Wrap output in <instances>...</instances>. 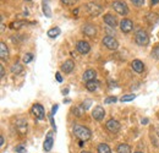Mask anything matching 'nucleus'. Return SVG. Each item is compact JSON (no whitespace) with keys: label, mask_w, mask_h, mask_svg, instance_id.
<instances>
[{"label":"nucleus","mask_w":159,"mask_h":153,"mask_svg":"<svg viewBox=\"0 0 159 153\" xmlns=\"http://www.w3.org/2000/svg\"><path fill=\"white\" fill-rule=\"evenodd\" d=\"M74 134H75V136H76L77 138H80L81 141H87V140H89L91 136H92L91 130H89L88 128H86V126H82V125H75V128H74Z\"/></svg>","instance_id":"f257e3e1"},{"label":"nucleus","mask_w":159,"mask_h":153,"mask_svg":"<svg viewBox=\"0 0 159 153\" xmlns=\"http://www.w3.org/2000/svg\"><path fill=\"white\" fill-rule=\"evenodd\" d=\"M135 40H136V43L139 45H141V47L148 45V43H149L148 33L146 31H143V30H139V31L136 32V35H135Z\"/></svg>","instance_id":"f03ea898"},{"label":"nucleus","mask_w":159,"mask_h":153,"mask_svg":"<svg viewBox=\"0 0 159 153\" xmlns=\"http://www.w3.org/2000/svg\"><path fill=\"white\" fill-rule=\"evenodd\" d=\"M113 9L120 15H127L129 14V7L124 1H119V0L114 1L113 2Z\"/></svg>","instance_id":"7ed1b4c3"},{"label":"nucleus","mask_w":159,"mask_h":153,"mask_svg":"<svg viewBox=\"0 0 159 153\" xmlns=\"http://www.w3.org/2000/svg\"><path fill=\"white\" fill-rule=\"evenodd\" d=\"M103 44H104L108 49H110V50H116V49L119 48L118 40L114 38V37H110V36H107V37L103 38Z\"/></svg>","instance_id":"20e7f679"},{"label":"nucleus","mask_w":159,"mask_h":153,"mask_svg":"<svg viewBox=\"0 0 159 153\" xmlns=\"http://www.w3.org/2000/svg\"><path fill=\"white\" fill-rule=\"evenodd\" d=\"M86 10H87V12H88L91 16H93V17L98 16L100 12H102V7H100L99 5H97V4H93V2L87 4V5H86Z\"/></svg>","instance_id":"39448f33"},{"label":"nucleus","mask_w":159,"mask_h":153,"mask_svg":"<svg viewBox=\"0 0 159 153\" xmlns=\"http://www.w3.org/2000/svg\"><path fill=\"white\" fill-rule=\"evenodd\" d=\"M105 126H107V129H108L110 132H113V134H116L120 130V123L118 120H115V119L108 120L107 124H105Z\"/></svg>","instance_id":"423d86ee"},{"label":"nucleus","mask_w":159,"mask_h":153,"mask_svg":"<svg viewBox=\"0 0 159 153\" xmlns=\"http://www.w3.org/2000/svg\"><path fill=\"white\" fill-rule=\"evenodd\" d=\"M32 114L34 115L37 119H44V116H45V110H44V108H43V105H40V104H34L33 107H32Z\"/></svg>","instance_id":"0eeeda50"},{"label":"nucleus","mask_w":159,"mask_h":153,"mask_svg":"<svg viewBox=\"0 0 159 153\" xmlns=\"http://www.w3.org/2000/svg\"><path fill=\"white\" fill-rule=\"evenodd\" d=\"M120 28H121V31H122L124 33H129V32L132 31V28H134V23H132L131 20L124 19L121 22H120Z\"/></svg>","instance_id":"6e6552de"},{"label":"nucleus","mask_w":159,"mask_h":153,"mask_svg":"<svg viewBox=\"0 0 159 153\" xmlns=\"http://www.w3.org/2000/svg\"><path fill=\"white\" fill-rule=\"evenodd\" d=\"M82 31H83V33H84L86 36H88V37H94V36L97 35V28H96V26L92 25V23L84 25L83 28H82Z\"/></svg>","instance_id":"1a4fd4ad"},{"label":"nucleus","mask_w":159,"mask_h":153,"mask_svg":"<svg viewBox=\"0 0 159 153\" xmlns=\"http://www.w3.org/2000/svg\"><path fill=\"white\" fill-rule=\"evenodd\" d=\"M15 128L17 130V132L20 135H25L27 132V121L23 120V119H20L15 123Z\"/></svg>","instance_id":"9d476101"},{"label":"nucleus","mask_w":159,"mask_h":153,"mask_svg":"<svg viewBox=\"0 0 159 153\" xmlns=\"http://www.w3.org/2000/svg\"><path fill=\"white\" fill-rule=\"evenodd\" d=\"M92 116H93V119L94 120H103L104 119V116H105V110H104V108H102V107H96L94 109H93V112H92Z\"/></svg>","instance_id":"9b49d317"},{"label":"nucleus","mask_w":159,"mask_h":153,"mask_svg":"<svg viewBox=\"0 0 159 153\" xmlns=\"http://www.w3.org/2000/svg\"><path fill=\"white\" fill-rule=\"evenodd\" d=\"M76 49L79 50V53H81V54H87V53H89L91 47H89V44H88L87 42H84V40H80V42H77Z\"/></svg>","instance_id":"f8f14e48"},{"label":"nucleus","mask_w":159,"mask_h":153,"mask_svg":"<svg viewBox=\"0 0 159 153\" xmlns=\"http://www.w3.org/2000/svg\"><path fill=\"white\" fill-rule=\"evenodd\" d=\"M53 143H54V140H53V132L50 131V132H48L47 135V138H45V141H44V151H47V152H49L50 150H52V147H53Z\"/></svg>","instance_id":"ddd939ff"},{"label":"nucleus","mask_w":159,"mask_h":153,"mask_svg":"<svg viewBox=\"0 0 159 153\" xmlns=\"http://www.w3.org/2000/svg\"><path fill=\"white\" fill-rule=\"evenodd\" d=\"M75 67V63L72 60H66L62 65H61V71H64L65 74H70Z\"/></svg>","instance_id":"4468645a"},{"label":"nucleus","mask_w":159,"mask_h":153,"mask_svg":"<svg viewBox=\"0 0 159 153\" xmlns=\"http://www.w3.org/2000/svg\"><path fill=\"white\" fill-rule=\"evenodd\" d=\"M104 22H105L108 26L113 27V28H115V27L118 26V21H116V19H115L113 15H110V14L104 15Z\"/></svg>","instance_id":"2eb2a0df"},{"label":"nucleus","mask_w":159,"mask_h":153,"mask_svg":"<svg viewBox=\"0 0 159 153\" xmlns=\"http://www.w3.org/2000/svg\"><path fill=\"white\" fill-rule=\"evenodd\" d=\"M131 67L134 69V71H136V72H143V70H144V64L141 61V60H134L132 63H131Z\"/></svg>","instance_id":"dca6fc26"},{"label":"nucleus","mask_w":159,"mask_h":153,"mask_svg":"<svg viewBox=\"0 0 159 153\" xmlns=\"http://www.w3.org/2000/svg\"><path fill=\"white\" fill-rule=\"evenodd\" d=\"M0 58H1V60H7V58H9V50L4 42L0 43Z\"/></svg>","instance_id":"f3484780"},{"label":"nucleus","mask_w":159,"mask_h":153,"mask_svg":"<svg viewBox=\"0 0 159 153\" xmlns=\"http://www.w3.org/2000/svg\"><path fill=\"white\" fill-rule=\"evenodd\" d=\"M96 77H97V72H96L94 70H87V71H84V74H83V80L87 81V82L96 80Z\"/></svg>","instance_id":"a211bd4d"},{"label":"nucleus","mask_w":159,"mask_h":153,"mask_svg":"<svg viewBox=\"0 0 159 153\" xmlns=\"http://www.w3.org/2000/svg\"><path fill=\"white\" fill-rule=\"evenodd\" d=\"M98 86H99V82H98L97 80L88 81V82H87V85H86V87H87V90H88L89 92H94V91L98 88Z\"/></svg>","instance_id":"6ab92c4d"},{"label":"nucleus","mask_w":159,"mask_h":153,"mask_svg":"<svg viewBox=\"0 0 159 153\" xmlns=\"http://www.w3.org/2000/svg\"><path fill=\"white\" fill-rule=\"evenodd\" d=\"M22 71H23V66L21 65L20 63H16V64H14V65L11 66V72H12L14 75H20Z\"/></svg>","instance_id":"aec40b11"},{"label":"nucleus","mask_w":159,"mask_h":153,"mask_svg":"<svg viewBox=\"0 0 159 153\" xmlns=\"http://www.w3.org/2000/svg\"><path fill=\"white\" fill-rule=\"evenodd\" d=\"M116 151H118V153H131V148L126 143H120L118 148H116Z\"/></svg>","instance_id":"412c9836"},{"label":"nucleus","mask_w":159,"mask_h":153,"mask_svg":"<svg viewBox=\"0 0 159 153\" xmlns=\"http://www.w3.org/2000/svg\"><path fill=\"white\" fill-rule=\"evenodd\" d=\"M47 35H48V37H50V38H57L60 35V28L59 27H53V28H50V30L48 31Z\"/></svg>","instance_id":"4be33fe9"},{"label":"nucleus","mask_w":159,"mask_h":153,"mask_svg":"<svg viewBox=\"0 0 159 153\" xmlns=\"http://www.w3.org/2000/svg\"><path fill=\"white\" fill-rule=\"evenodd\" d=\"M43 12L45 14L47 17H52V11H50V7H49L47 0H43Z\"/></svg>","instance_id":"5701e85b"},{"label":"nucleus","mask_w":159,"mask_h":153,"mask_svg":"<svg viewBox=\"0 0 159 153\" xmlns=\"http://www.w3.org/2000/svg\"><path fill=\"white\" fill-rule=\"evenodd\" d=\"M98 153H111V150L107 143H100L98 146Z\"/></svg>","instance_id":"b1692460"},{"label":"nucleus","mask_w":159,"mask_h":153,"mask_svg":"<svg viewBox=\"0 0 159 153\" xmlns=\"http://www.w3.org/2000/svg\"><path fill=\"white\" fill-rule=\"evenodd\" d=\"M147 20H148V22H149L151 25H154V23L158 21V15H157V14H149V15L147 16Z\"/></svg>","instance_id":"393cba45"},{"label":"nucleus","mask_w":159,"mask_h":153,"mask_svg":"<svg viewBox=\"0 0 159 153\" xmlns=\"http://www.w3.org/2000/svg\"><path fill=\"white\" fill-rule=\"evenodd\" d=\"M136 98L135 95H127V96H124L121 98V102H130V100H134Z\"/></svg>","instance_id":"a878e982"},{"label":"nucleus","mask_w":159,"mask_h":153,"mask_svg":"<svg viewBox=\"0 0 159 153\" xmlns=\"http://www.w3.org/2000/svg\"><path fill=\"white\" fill-rule=\"evenodd\" d=\"M83 112H84V109H83L82 107H76V108L74 109V113H75L74 115H76V116H81V115L83 114Z\"/></svg>","instance_id":"bb28decb"},{"label":"nucleus","mask_w":159,"mask_h":153,"mask_svg":"<svg viewBox=\"0 0 159 153\" xmlns=\"http://www.w3.org/2000/svg\"><path fill=\"white\" fill-rule=\"evenodd\" d=\"M116 100H118L116 97H108V98H105L104 103H105V104H110V103H115Z\"/></svg>","instance_id":"cd10ccee"},{"label":"nucleus","mask_w":159,"mask_h":153,"mask_svg":"<svg viewBox=\"0 0 159 153\" xmlns=\"http://www.w3.org/2000/svg\"><path fill=\"white\" fill-rule=\"evenodd\" d=\"M32 59H33V55H32L31 53H28V54H26V55L23 57V63H25V64H28L30 61H32Z\"/></svg>","instance_id":"c85d7f7f"},{"label":"nucleus","mask_w":159,"mask_h":153,"mask_svg":"<svg viewBox=\"0 0 159 153\" xmlns=\"http://www.w3.org/2000/svg\"><path fill=\"white\" fill-rule=\"evenodd\" d=\"M152 57L154 59H159V45H157L153 50H152Z\"/></svg>","instance_id":"c756f323"},{"label":"nucleus","mask_w":159,"mask_h":153,"mask_svg":"<svg viewBox=\"0 0 159 153\" xmlns=\"http://www.w3.org/2000/svg\"><path fill=\"white\" fill-rule=\"evenodd\" d=\"M25 23H26L25 21H19V22H14V23L11 25V27H12V28H20L21 25H25Z\"/></svg>","instance_id":"7c9ffc66"},{"label":"nucleus","mask_w":159,"mask_h":153,"mask_svg":"<svg viewBox=\"0 0 159 153\" xmlns=\"http://www.w3.org/2000/svg\"><path fill=\"white\" fill-rule=\"evenodd\" d=\"M91 107V100H86V102H83L82 103V108L86 110V109H88Z\"/></svg>","instance_id":"2f4dec72"},{"label":"nucleus","mask_w":159,"mask_h":153,"mask_svg":"<svg viewBox=\"0 0 159 153\" xmlns=\"http://www.w3.org/2000/svg\"><path fill=\"white\" fill-rule=\"evenodd\" d=\"M136 6H142L143 5V2H144V0H131Z\"/></svg>","instance_id":"473e14b6"},{"label":"nucleus","mask_w":159,"mask_h":153,"mask_svg":"<svg viewBox=\"0 0 159 153\" xmlns=\"http://www.w3.org/2000/svg\"><path fill=\"white\" fill-rule=\"evenodd\" d=\"M64 4H66V5H74L77 0H61Z\"/></svg>","instance_id":"72a5a7b5"},{"label":"nucleus","mask_w":159,"mask_h":153,"mask_svg":"<svg viewBox=\"0 0 159 153\" xmlns=\"http://www.w3.org/2000/svg\"><path fill=\"white\" fill-rule=\"evenodd\" d=\"M16 152H19V153L25 152V147H23V146H17V147H16Z\"/></svg>","instance_id":"f704fd0d"},{"label":"nucleus","mask_w":159,"mask_h":153,"mask_svg":"<svg viewBox=\"0 0 159 153\" xmlns=\"http://www.w3.org/2000/svg\"><path fill=\"white\" fill-rule=\"evenodd\" d=\"M55 77H57V81H58V82H62V77H61V75H60L59 72L55 74Z\"/></svg>","instance_id":"c9c22d12"},{"label":"nucleus","mask_w":159,"mask_h":153,"mask_svg":"<svg viewBox=\"0 0 159 153\" xmlns=\"http://www.w3.org/2000/svg\"><path fill=\"white\" fill-rule=\"evenodd\" d=\"M57 110H58V104H55V105L52 108V114L54 115L55 113H57Z\"/></svg>","instance_id":"e433bc0d"},{"label":"nucleus","mask_w":159,"mask_h":153,"mask_svg":"<svg viewBox=\"0 0 159 153\" xmlns=\"http://www.w3.org/2000/svg\"><path fill=\"white\" fill-rule=\"evenodd\" d=\"M0 74H1V75H0L1 77L5 76V70H4V66H2V65L0 66Z\"/></svg>","instance_id":"4c0bfd02"},{"label":"nucleus","mask_w":159,"mask_h":153,"mask_svg":"<svg viewBox=\"0 0 159 153\" xmlns=\"http://www.w3.org/2000/svg\"><path fill=\"white\" fill-rule=\"evenodd\" d=\"M4 142H5V141H4V137H2V136H0V146H2V145H4Z\"/></svg>","instance_id":"58836bf2"},{"label":"nucleus","mask_w":159,"mask_h":153,"mask_svg":"<svg viewBox=\"0 0 159 153\" xmlns=\"http://www.w3.org/2000/svg\"><path fill=\"white\" fill-rule=\"evenodd\" d=\"M159 0H152V4H158Z\"/></svg>","instance_id":"ea45409f"},{"label":"nucleus","mask_w":159,"mask_h":153,"mask_svg":"<svg viewBox=\"0 0 159 153\" xmlns=\"http://www.w3.org/2000/svg\"><path fill=\"white\" fill-rule=\"evenodd\" d=\"M146 123H148V120H147V119H143V120H142V124H146Z\"/></svg>","instance_id":"a19ab883"},{"label":"nucleus","mask_w":159,"mask_h":153,"mask_svg":"<svg viewBox=\"0 0 159 153\" xmlns=\"http://www.w3.org/2000/svg\"><path fill=\"white\" fill-rule=\"evenodd\" d=\"M81 153H91V152H86V151H83V152H81Z\"/></svg>","instance_id":"79ce46f5"},{"label":"nucleus","mask_w":159,"mask_h":153,"mask_svg":"<svg viewBox=\"0 0 159 153\" xmlns=\"http://www.w3.org/2000/svg\"><path fill=\"white\" fill-rule=\"evenodd\" d=\"M135 153H142V152H135Z\"/></svg>","instance_id":"37998d69"},{"label":"nucleus","mask_w":159,"mask_h":153,"mask_svg":"<svg viewBox=\"0 0 159 153\" xmlns=\"http://www.w3.org/2000/svg\"><path fill=\"white\" fill-rule=\"evenodd\" d=\"M26 1H31V0H26Z\"/></svg>","instance_id":"c03bdc74"},{"label":"nucleus","mask_w":159,"mask_h":153,"mask_svg":"<svg viewBox=\"0 0 159 153\" xmlns=\"http://www.w3.org/2000/svg\"><path fill=\"white\" fill-rule=\"evenodd\" d=\"M157 132H158V135H159V130H158V131H157Z\"/></svg>","instance_id":"a18cd8bd"}]
</instances>
